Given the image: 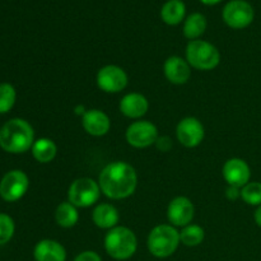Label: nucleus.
Returning a JSON list of instances; mask_svg holds the SVG:
<instances>
[{"mask_svg": "<svg viewBox=\"0 0 261 261\" xmlns=\"http://www.w3.org/2000/svg\"><path fill=\"white\" fill-rule=\"evenodd\" d=\"M138 176L134 168L125 162H114L102 170L98 178L101 191L110 199L120 200L132 195L137 189Z\"/></svg>", "mask_w": 261, "mask_h": 261, "instance_id": "1", "label": "nucleus"}, {"mask_svg": "<svg viewBox=\"0 0 261 261\" xmlns=\"http://www.w3.org/2000/svg\"><path fill=\"white\" fill-rule=\"evenodd\" d=\"M35 133L32 126L23 119L9 120L0 129V147L8 153H24L32 148Z\"/></svg>", "mask_w": 261, "mask_h": 261, "instance_id": "2", "label": "nucleus"}, {"mask_svg": "<svg viewBox=\"0 0 261 261\" xmlns=\"http://www.w3.org/2000/svg\"><path fill=\"white\" fill-rule=\"evenodd\" d=\"M137 236L126 227H115L105 237V249L115 260L130 259L137 251Z\"/></svg>", "mask_w": 261, "mask_h": 261, "instance_id": "3", "label": "nucleus"}, {"mask_svg": "<svg viewBox=\"0 0 261 261\" xmlns=\"http://www.w3.org/2000/svg\"><path fill=\"white\" fill-rule=\"evenodd\" d=\"M180 232L168 224L154 227L148 236V250L150 254L160 259L175 254L180 245Z\"/></svg>", "mask_w": 261, "mask_h": 261, "instance_id": "4", "label": "nucleus"}, {"mask_svg": "<svg viewBox=\"0 0 261 261\" xmlns=\"http://www.w3.org/2000/svg\"><path fill=\"white\" fill-rule=\"evenodd\" d=\"M186 60L198 70H212L221 61V54L212 43L203 40L190 41L186 47Z\"/></svg>", "mask_w": 261, "mask_h": 261, "instance_id": "5", "label": "nucleus"}, {"mask_svg": "<svg viewBox=\"0 0 261 261\" xmlns=\"http://www.w3.org/2000/svg\"><path fill=\"white\" fill-rule=\"evenodd\" d=\"M101 195V188L98 182L92 178L82 177L74 181L68 191L69 203L76 208H88L97 203Z\"/></svg>", "mask_w": 261, "mask_h": 261, "instance_id": "6", "label": "nucleus"}, {"mask_svg": "<svg viewBox=\"0 0 261 261\" xmlns=\"http://www.w3.org/2000/svg\"><path fill=\"white\" fill-rule=\"evenodd\" d=\"M254 15V8L245 0H232L223 9L224 22L234 30H242L251 24Z\"/></svg>", "mask_w": 261, "mask_h": 261, "instance_id": "7", "label": "nucleus"}, {"mask_svg": "<svg viewBox=\"0 0 261 261\" xmlns=\"http://www.w3.org/2000/svg\"><path fill=\"white\" fill-rule=\"evenodd\" d=\"M30 181L27 175L19 170L9 171L0 182V196L5 201H17L27 193Z\"/></svg>", "mask_w": 261, "mask_h": 261, "instance_id": "8", "label": "nucleus"}, {"mask_svg": "<svg viewBox=\"0 0 261 261\" xmlns=\"http://www.w3.org/2000/svg\"><path fill=\"white\" fill-rule=\"evenodd\" d=\"M158 139V130L152 122L135 121L127 127L126 140L134 148H147L154 144Z\"/></svg>", "mask_w": 261, "mask_h": 261, "instance_id": "9", "label": "nucleus"}, {"mask_svg": "<svg viewBox=\"0 0 261 261\" xmlns=\"http://www.w3.org/2000/svg\"><path fill=\"white\" fill-rule=\"evenodd\" d=\"M97 86L106 93H117L127 86V75L120 66H103L97 74Z\"/></svg>", "mask_w": 261, "mask_h": 261, "instance_id": "10", "label": "nucleus"}, {"mask_svg": "<svg viewBox=\"0 0 261 261\" xmlns=\"http://www.w3.org/2000/svg\"><path fill=\"white\" fill-rule=\"evenodd\" d=\"M178 142L188 148H194L204 139V126L195 117L182 119L176 129Z\"/></svg>", "mask_w": 261, "mask_h": 261, "instance_id": "11", "label": "nucleus"}, {"mask_svg": "<svg viewBox=\"0 0 261 261\" xmlns=\"http://www.w3.org/2000/svg\"><path fill=\"white\" fill-rule=\"evenodd\" d=\"M223 177L229 186L242 189L246 184L250 182L251 172H250L249 165L244 160L231 158L223 166Z\"/></svg>", "mask_w": 261, "mask_h": 261, "instance_id": "12", "label": "nucleus"}, {"mask_svg": "<svg viewBox=\"0 0 261 261\" xmlns=\"http://www.w3.org/2000/svg\"><path fill=\"white\" fill-rule=\"evenodd\" d=\"M168 221L177 227H186L194 218V205L185 196H177L170 203L167 209Z\"/></svg>", "mask_w": 261, "mask_h": 261, "instance_id": "13", "label": "nucleus"}, {"mask_svg": "<svg viewBox=\"0 0 261 261\" xmlns=\"http://www.w3.org/2000/svg\"><path fill=\"white\" fill-rule=\"evenodd\" d=\"M84 130L93 137H102L107 134L111 126L109 116L101 110H88L82 120Z\"/></svg>", "mask_w": 261, "mask_h": 261, "instance_id": "14", "label": "nucleus"}, {"mask_svg": "<svg viewBox=\"0 0 261 261\" xmlns=\"http://www.w3.org/2000/svg\"><path fill=\"white\" fill-rule=\"evenodd\" d=\"M165 75L171 83L185 84L190 79V64L178 56H171L165 63Z\"/></svg>", "mask_w": 261, "mask_h": 261, "instance_id": "15", "label": "nucleus"}, {"mask_svg": "<svg viewBox=\"0 0 261 261\" xmlns=\"http://www.w3.org/2000/svg\"><path fill=\"white\" fill-rule=\"evenodd\" d=\"M149 109L147 98L140 93H129L122 97L120 102V111L130 119H139L144 116Z\"/></svg>", "mask_w": 261, "mask_h": 261, "instance_id": "16", "label": "nucleus"}, {"mask_svg": "<svg viewBox=\"0 0 261 261\" xmlns=\"http://www.w3.org/2000/svg\"><path fill=\"white\" fill-rule=\"evenodd\" d=\"M36 261H65L66 251L61 244L54 240H42L35 247Z\"/></svg>", "mask_w": 261, "mask_h": 261, "instance_id": "17", "label": "nucleus"}, {"mask_svg": "<svg viewBox=\"0 0 261 261\" xmlns=\"http://www.w3.org/2000/svg\"><path fill=\"white\" fill-rule=\"evenodd\" d=\"M94 224L102 229H112L119 223V212L111 204H99L92 214Z\"/></svg>", "mask_w": 261, "mask_h": 261, "instance_id": "18", "label": "nucleus"}, {"mask_svg": "<svg viewBox=\"0 0 261 261\" xmlns=\"http://www.w3.org/2000/svg\"><path fill=\"white\" fill-rule=\"evenodd\" d=\"M186 8L181 0H170L166 3L161 10V17L165 23L170 25H176L182 22L185 17Z\"/></svg>", "mask_w": 261, "mask_h": 261, "instance_id": "19", "label": "nucleus"}, {"mask_svg": "<svg viewBox=\"0 0 261 261\" xmlns=\"http://www.w3.org/2000/svg\"><path fill=\"white\" fill-rule=\"evenodd\" d=\"M58 148L55 143L47 138H41L36 140L32 145V154L40 163H48L55 158Z\"/></svg>", "mask_w": 261, "mask_h": 261, "instance_id": "20", "label": "nucleus"}, {"mask_svg": "<svg viewBox=\"0 0 261 261\" xmlns=\"http://www.w3.org/2000/svg\"><path fill=\"white\" fill-rule=\"evenodd\" d=\"M55 219L56 223H58L59 226L64 227V228H70V227L75 226L76 222H78L79 219L76 206H74L73 204L69 203V201L61 203L60 205L56 208Z\"/></svg>", "mask_w": 261, "mask_h": 261, "instance_id": "21", "label": "nucleus"}, {"mask_svg": "<svg viewBox=\"0 0 261 261\" xmlns=\"http://www.w3.org/2000/svg\"><path fill=\"white\" fill-rule=\"evenodd\" d=\"M206 28V19L200 13H193L184 23V35L191 41L200 37Z\"/></svg>", "mask_w": 261, "mask_h": 261, "instance_id": "22", "label": "nucleus"}, {"mask_svg": "<svg viewBox=\"0 0 261 261\" xmlns=\"http://www.w3.org/2000/svg\"><path fill=\"white\" fill-rule=\"evenodd\" d=\"M204 240V229L198 224H189L180 232V241L185 246H198Z\"/></svg>", "mask_w": 261, "mask_h": 261, "instance_id": "23", "label": "nucleus"}, {"mask_svg": "<svg viewBox=\"0 0 261 261\" xmlns=\"http://www.w3.org/2000/svg\"><path fill=\"white\" fill-rule=\"evenodd\" d=\"M17 93L13 86L8 83L0 84V114H7L14 106Z\"/></svg>", "mask_w": 261, "mask_h": 261, "instance_id": "24", "label": "nucleus"}, {"mask_svg": "<svg viewBox=\"0 0 261 261\" xmlns=\"http://www.w3.org/2000/svg\"><path fill=\"white\" fill-rule=\"evenodd\" d=\"M241 198L249 205H261V182H249L241 189Z\"/></svg>", "mask_w": 261, "mask_h": 261, "instance_id": "25", "label": "nucleus"}, {"mask_svg": "<svg viewBox=\"0 0 261 261\" xmlns=\"http://www.w3.org/2000/svg\"><path fill=\"white\" fill-rule=\"evenodd\" d=\"M14 222L7 214L0 213V245H4L10 241L14 234Z\"/></svg>", "mask_w": 261, "mask_h": 261, "instance_id": "26", "label": "nucleus"}, {"mask_svg": "<svg viewBox=\"0 0 261 261\" xmlns=\"http://www.w3.org/2000/svg\"><path fill=\"white\" fill-rule=\"evenodd\" d=\"M74 261H102V259L97 252L83 251L74 259Z\"/></svg>", "mask_w": 261, "mask_h": 261, "instance_id": "27", "label": "nucleus"}, {"mask_svg": "<svg viewBox=\"0 0 261 261\" xmlns=\"http://www.w3.org/2000/svg\"><path fill=\"white\" fill-rule=\"evenodd\" d=\"M157 147L158 149H161L162 152H167L168 149L171 148V139L168 137H162V138H158L157 139Z\"/></svg>", "mask_w": 261, "mask_h": 261, "instance_id": "28", "label": "nucleus"}, {"mask_svg": "<svg viewBox=\"0 0 261 261\" xmlns=\"http://www.w3.org/2000/svg\"><path fill=\"white\" fill-rule=\"evenodd\" d=\"M226 196L229 200H236L237 198L241 196V190H240V188H236V186H229V188L227 189Z\"/></svg>", "mask_w": 261, "mask_h": 261, "instance_id": "29", "label": "nucleus"}, {"mask_svg": "<svg viewBox=\"0 0 261 261\" xmlns=\"http://www.w3.org/2000/svg\"><path fill=\"white\" fill-rule=\"evenodd\" d=\"M255 222H256V224L259 227H261V205H259V208L256 209V212H255Z\"/></svg>", "mask_w": 261, "mask_h": 261, "instance_id": "30", "label": "nucleus"}, {"mask_svg": "<svg viewBox=\"0 0 261 261\" xmlns=\"http://www.w3.org/2000/svg\"><path fill=\"white\" fill-rule=\"evenodd\" d=\"M200 2L205 5H214V4H218V3L222 2V0H200Z\"/></svg>", "mask_w": 261, "mask_h": 261, "instance_id": "31", "label": "nucleus"}]
</instances>
